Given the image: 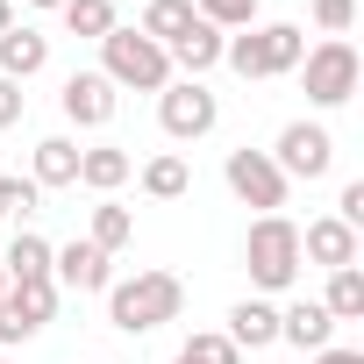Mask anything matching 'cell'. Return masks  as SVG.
<instances>
[{
  "label": "cell",
  "instance_id": "cell-9",
  "mask_svg": "<svg viewBox=\"0 0 364 364\" xmlns=\"http://www.w3.org/2000/svg\"><path fill=\"white\" fill-rule=\"evenodd\" d=\"M50 279H58V293H107V286H114V257L79 236V243L50 250Z\"/></svg>",
  "mask_w": 364,
  "mask_h": 364
},
{
  "label": "cell",
  "instance_id": "cell-32",
  "mask_svg": "<svg viewBox=\"0 0 364 364\" xmlns=\"http://www.w3.org/2000/svg\"><path fill=\"white\" fill-rule=\"evenodd\" d=\"M15 29V0H0V36H8Z\"/></svg>",
  "mask_w": 364,
  "mask_h": 364
},
{
  "label": "cell",
  "instance_id": "cell-5",
  "mask_svg": "<svg viewBox=\"0 0 364 364\" xmlns=\"http://www.w3.org/2000/svg\"><path fill=\"white\" fill-rule=\"evenodd\" d=\"M357 79H364V65H357V50H350L343 36L307 43V58H300V86H307L314 107H343V100L357 93Z\"/></svg>",
  "mask_w": 364,
  "mask_h": 364
},
{
  "label": "cell",
  "instance_id": "cell-1",
  "mask_svg": "<svg viewBox=\"0 0 364 364\" xmlns=\"http://www.w3.org/2000/svg\"><path fill=\"white\" fill-rule=\"evenodd\" d=\"M178 307H186L178 272H136V279H114L107 286V321L122 336H150V328L178 321Z\"/></svg>",
  "mask_w": 364,
  "mask_h": 364
},
{
  "label": "cell",
  "instance_id": "cell-6",
  "mask_svg": "<svg viewBox=\"0 0 364 364\" xmlns=\"http://www.w3.org/2000/svg\"><path fill=\"white\" fill-rule=\"evenodd\" d=\"M157 122H164L171 143H200V136L222 122V100L208 93V79H171V86L157 93Z\"/></svg>",
  "mask_w": 364,
  "mask_h": 364
},
{
  "label": "cell",
  "instance_id": "cell-18",
  "mask_svg": "<svg viewBox=\"0 0 364 364\" xmlns=\"http://www.w3.org/2000/svg\"><path fill=\"white\" fill-rule=\"evenodd\" d=\"M222 43H229V36H222L215 22H193V36H186V43H171V72H186V79H208V72L222 65Z\"/></svg>",
  "mask_w": 364,
  "mask_h": 364
},
{
  "label": "cell",
  "instance_id": "cell-13",
  "mask_svg": "<svg viewBox=\"0 0 364 364\" xmlns=\"http://www.w3.org/2000/svg\"><path fill=\"white\" fill-rule=\"evenodd\" d=\"M279 343H293V350H328V343H336L328 307H321V300H293V307H279Z\"/></svg>",
  "mask_w": 364,
  "mask_h": 364
},
{
  "label": "cell",
  "instance_id": "cell-19",
  "mask_svg": "<svg viewBox=\"0 0 364 364\" xmlns=\"http://www.w3.org/2000/svg\"><path fill=\"white\" fill-rule=\"evenodd\" d=\"M29 178H36V186H79V143L72 136H43Z\"/></svg>",
  "mask_w": 364,
  "mask_h": 364
},
{
  "label": "cell",
  "instance_id": "cell-10",
  "mask_svg": "<svg viewBox=\"0 0 364 364\" xmlns=\"http://www.w3.org/2000/svg\"><path fill=\"white\" fill-rule=\"evenodd\" d=\"M58 100H65V122H72V129H107V122H114V100H122V93H114V86H107L100 72H72Z\"/></svg>",
  "mask_w": 364,
  "mask_h": 364
},
{
  "label": "cell",
  "instance_id": "cell-16",
  "mask_svg": "<svg viewBox=\"0 0 364 364\" xmlns=\"http://www.w3.org/2000/svg\"><path fill=\"white\" fill-rule=\"evenodd\" d=\"M222 336H229L236 350H264V343H279V307H272V300H236Z\"/></svg>",
  "mask_w": 364,
  "mask_h": 364
},
{
  "label": "cell",
  "instance_id": "cell-27",
  "mask_svg": "<svg viewBox=\"0 0 364 364\" xmlns=\"http://www.w3.org/2000/svg\"><path fill=\"white\" fill-rule=\"evenodd\" d=\"M193 15L229 36V29H257V0H193Z\"/></svg>",
  "mask_w": 364,
  "mask_h": 364
},
{
  "label": "cell",
  "instance_id": "cell-30",
  "mask_svg": "<svg viewBox=\"0 0 364 364\" xmlns=\"http://www.w3.org/2000/svg\"><path fill=\"white\" fill-rule=\"evenodd\" d=\"M15 122H22V86L0 79V129H15Z\"/></svg>",
  "mask_w": 364,
  "mask_h": 364
},
{
  "label": "cell",
  "instance_id": "cell-28",
  "mask_svg": "<svg viewBox=\"0 0 364 364\" xmlns=\"http://www.w3.org/2000/svg\"><path fill=\"white\" fill-rule=\"evenodd\" d=\"M350 22H357V0H314V29L321 36H343Z\"/></svg>",
  "mask_w": 364,
  "mask_h": 364
},
{
  "label": "cell",
  "instance_id": "cell-31",
  "mask_svg": "<svg viewBox=\"0 0 364 364\" xmlns=\"http://www.w3.org/2000/svg\"><path fill=\"white\" fill-rule=\"evenodd\" d=\"M314 364H364V350H343V343H328V350H314Z\"/></svg>",
  "mask_w": 364,
  "mask_h": 364
},
{
  "label": "cell",
  "instance_id": "cell-35",
  "mask_svg": "<svg viewBox=\"0 0 364 364\" xmlns=\"http://www.w3.org/2000/svg\"><path fill=\"white\" fill-rule=\"evenodd\" d=\"M0 364H8V357H0Z\"/></svg>",
  "mask_w": 364,
  "mask_h": 364
},
{
  "label": "cell",
  "instance_id": "cell-25",
  "mask_svg": "<svg viewBox=\"0 0 364 364\" xmlns=\"http://www.w3.org/2000/svg\"><path fill=\"white\" fill-rule=\"evenodd\" d=\"M171 364H243V350H236L222 328H200V336L178 343V357H171Z\"/></svg>",
  "mask_w": 364,
  "mask_h": 364
},
{
  "label": "cell",
  "instance_id": "cell-14",
  "mask_svg": "<svg viewBox=\"0 0 364 364\" xmlns=\"http://www.w3.org/2000/svg\"><path fill=\"white\" fill-rule=\"evenodd\" d=\"M43 65H50V36H36L29 22H15L8 36H0V79L22 86V79H36Z\"/></svg>",
  "mask_w": 364,
  "mask_h": 364
},
{
  "label": "cell",
  "instance_id": "cell-23",
  "mask_svg": "<svg viewBox=\"0 0 364 364\" xmlns=\"http://www.w3.org/2000/svg\"><path fill=\"white\" fill-rule=\"evenodd\" d=\"M129 236H136V215H129L122 200H100V208H93V229H86V243H100V250L114 257Z\"/></svg>",
  "mask_w": 364,
  "mask_h": 364
},
{
  "label": "cell",
  "instance_id": "cell-4",
  "mask_svg": "<svg viewBox=\"0 0 364 364\" xmlns=\"http://www.w3.org/2000/svg\"><path fill=\"white\" fill-rule=\"evenodd\" d=\"M300 229L286 222V215H257L250 222V236H243V272H250V286L257 293H286L293 279H300Z\"/></svg>",
  "mask_w": 364,
  "mask_h": 364
},
{
  "label": "cell",
  "instance_id": "cell-26",
  "mask_svg": "<svg viewBox=\"0 0 364 364\" xmlns=\"http://www.w3.org/2000/svg\"><path fill=\"white\" fill-rule=\"evenodd\" d=\"M36 200H43V186H36V178H8V171H0V222H29L36 215Z\"/></svg>",
  "mask_w": 364,
  "mask_h": 364
},
{
  "label": "cell",
  "instance_id": "cell-22",
  "mask_svg": "<svg viewBox=\"0 0 364 364\" xmlns=\"http://www.w3.org/2000/svg\"><path fill=\"white\" fill-rule=\"evenodd\" d=\"M321 307H328V321H364V272H357V264L328 272V293H321Z\"/></svg>",
  "mask_w": 364,
  "mask_h": 364
},
{
  "label": "cell",
  "instance_id": "cell-33",
  "mask_svg": "<svg viewBox=\"0 0 364 364\" xmlns=\"http://www.w3.org/2000/svg\"><path fill=\"white\" fill-rule=\"evenodd\" d=\"M29 8H65V0H29Z\"/></svg>",
  "mask_w": 364,
  "mask_h": 364
},
{
  "label": "cell",
  "instance_id": "cell-2",
  "mask_svg": "<svg viewBox=\"0 0 364 364\" xmlns=\"http://www.w3.org/2000/svg\"><path fill=\"white\" fill-rule=\"evenodd\" d=\"M300 58H307L300 22H257V29H236L222 43V65H236L243 79H286V72H300Z\"/></svg>",
  "mask_w": 364,
  "mask_h": 364
},
{
  "label": "cell",
  "instance_id": "cell-8",
  "mask_svg": "<svg viewBox=\"0 0 364 364\" xmlns=\"http://www.w3.org/2000/svg\"><path fill=\"white\" fill-rule=\"evenodd\" d=\"M272 164L286 171V186H293V178H328V164H336V136H328L321 122H286L279 143H272Z\"/></svg>",
  "mask_w": 364,
  "mask_h": 364
},
{
  "label": "cell",
  "instance_id": "cell-12",
  "mask_svg": "<svg viewBox=\"0 0 364 364\" xmlns=\"http://www.w3.org/2000/svg\"><path fill=\"white\" fill-rule=\"evenodd\" d=\"M0 307H8L15 314V328H22V343L58 314V279H22V286H8V293H0Z\"/></svg>",
  "mask_w": 364,
  "mask_h": 364
},
{
  "label": "cell",
  "instance_id": "cell-24",
  "mask_svg": "<svg viewBox=\"0 0 364 364\" xmlns=\"http://www.w3.org/2000/svg\"><path fill=\"white\" fill-rule=\"evenodd\" d=\"M58 15H65V29H72V36H86V43H100V36L114 29V0H65Z\"/></svg>",
  "mask_w": 364,
  "mask_h": 364
},
{
  "label": "cell",
  "instance_id": "cell-34",
  "mask_svg": "<svg viewBox=\"0 0 364 364\" xmlns=\"http://www.w3.org/2000/svg\"><path fill=\"white\" fill-rule=\"evenodd\" d=\"M0 293H8V272H0Z\"/></svg>",
  "mask_w": 364,
  "mask_h": 364
},
{
  "label": "cell",
  "instance_id": "cell-3",
  "mask_svg": "<svg viewBox=\"0 0 364 364\" xmlns=\"http://www.w3.org/2000/svg\"><path fill=\"white\" fill-rule=\"evenodd\" d=\"M100 79H107L114 93H122V86H129V93H164V86H171V58H164L143 29H122V22H114V29L100 36Z\"/></svg>",
  "mask_w": 364,
  "mask_h": 364
},
{
  "label": "cell",
  "instance_id": "cell-15",
  "mask_svg": "<svg viewBox=\"0 0 364 364\" xmlns=\"http://www.w3.org/2000/svg\"><path fill=\"white\" fill-rule=\"evenodd\" d=\"M193 22H200V15H193V0H150L136 29H143V36L171 58V43H186V36H193Z\"/></svg>",
  "mask_w": 364,
  "mask_h": 364
},
{
  "label": "cell",
  "instance_id": "cell-29",
  "mask_svg": "<svg viewBox=\"0 0 364 364\" xmlns=\"http://www.w3.org/2000/svg\"><path fill=\"white\" fill-rule=\"evenodd\" d=\"M336 222H364V178H350V186H343V200H336Z\"/></svg>",
  "mask_w": 364,
  "mask_h": 364
},
{
  "label": "cell",
  "instance_id": "cell-17",
  "mask_svg": "<svg viewBox=\"0 0 364 364\" xmlns=\"http://www.w3.org/2000/svg\"><path fill=\"white\" fill-rule=\"evenodd\" d=\"M129 171H136V164H129V150H122V143H93V150H79V186H93L100 200L122 186Z\"/></svg>",
  "mask_w": 364,
  "mask_h": 364
},
{
  "label": "cell",
  "instance_id": "cell-7",
  "mask_svg": "<svg viewBox=\"0 0 364 364\" xmlns=\"http://www.w3.org/2000/svg\"><path fill=\"white\" fill-rule=\"evenodd\" d=\"M222 178H229V193L243 200V208H257V215H279L286 208V171L272 164V150H229V164H222Z\"/></svg>",
  "mask_w": 364,
  "mask_h": 364
},
{
  "label": "cell",
  "instance_id": "cell-11",
  "mask_svg": "<svg viewBox=\"0 0 364 364\" xmlns=\"http://www.w3.org/2000/svg\"><path fill=\"white\" fill-rule=\"evenodd\" d=\"M300 257H314L321 272H343V264H357V229L336 222V215H321V222L300 229Z\"/></svg>",
  "mask_w": 364,
  "mask_h": 364
},
{
  "label": "cell",
  "instance_id": "cell-21",
  "mask_svg": "<svg viewBox=\"0 0 364 364\" xmlns=\"http://www.w3.org/2000/svg\"><path fill=\"white\" fill-rule=\"evenodd\" d=\"M186 186H193V171H186L178 150H157V157L143 164V193H150V200H186Z\"/></svg>",
  "mask_w": 364,
  "mask_h": 364
},
{
  "label": "cell",
  "instance_id": "cell-20",
  "mask_svg": "<svg viewBox=\"0 0 364 364\" xmlns=\"http://www.w3.org/2000/svg\"><path fill=\"white\" fill-rule=\"evenodd\" d=\"M0 272H8V286H22V279H50V243H43L36 229H15V243H8V257H0Z\"/></svg>",
  "mask_w": 364,
  "mask_h": 364
}]
</instances>
